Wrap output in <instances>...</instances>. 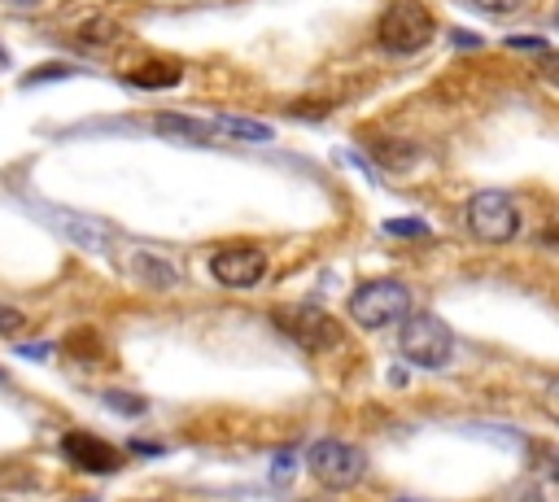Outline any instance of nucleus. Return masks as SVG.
I'll use <instances>...</instances> for the list:
<instances>
[{
	"instance_id": "nucleus-1",
	"label": "nucleus",
	"mask_w": 559,
	"mask_h": 502,
	"mask_svg": "<svg viewBox=\"0 0 559 502\" xmlns=\"http://www.w3.org/2000/svg\"><path fill=\"white\" fill-rule=\"evenodd\" d=\"M411 310H415V297L402 279H367L349 292V319L367 332H384L402 323Z\"/></svg>"
},
{
	"instance_id": "nucleus-2",
	"label": "nucleus",
	"mask_w": 559,
	"mask_h": 502,
	"mask_svg": "<svg viewBox=\"0 0 559 502\" xmlns=\"http://www.w3.org/2000/svg\"><path fill=\"white\" fill-rule=\"evenodd\" d=\"M397 354L419 371H441L454 358V332L437 314H428V310L415 314L411 310L402 319V332H397Z\"/></svg>"
},
{
	"instance_id": "nucleus-3",
	"label": "nucleus",
	"mask_w": 559,
	"mask_h": 502,
	"mask_svg": "<svg viewBox=\"0 0 559 502\" xmlns=\"http://www.w3.org/2000/svg\"><path fill=\"white\" fill-rule=\"evenodd\" d=\"M432 35H437V17H432V9L424 0H393L384 9L380 26H376L380 48L393 52V57H411V52L428 48Z\"/></svg>"
},
{
	"instance_id": "nucleus-4",
	"label": "nucleus",
	"mask_w": 559,
	"mask_h": 502,
	"mask_svg": "<svg viewBox=\"0 0 559 502\" xmlns=\"http://www.w3.org/2000/svg\"><path fill=\"white\" fill-rule=\"evenodd\" d=\"M306 467L310 476L323 485V489H354L362 485L367 476V454L349 441H336V437H319L310 450H306Z\"/></svg>"
},
{
	"instance_id": "nucleus-5",
	"label": "nucleus",
	"mask_w": 559,
	"mask_h": 502,
	"mask_svg": "<svg viewBox=\"0 0 559 502\" xmlns=\"http://www.w3.org/2000/svg\"><path fill=\"white\" fill-rule=\"evenodd\" d=\"M467 231H472L476 240H485V244H507V240H515V231H520V210H515V201H511L507 192H498V188L476 192V196L467 201Z\"/></svg>"
},
{
	"instance_id": "nucleus-6",
	"label": "nucleus",
	"mask_w": 559,
	"mask_h": 502,
	"mask_svg": "<svg viewBox=\"0 0 559 502\" xmlns=\"http://www.w3.org/2000/svg\"><path fill=\"white\" fill-rule=\"evenodd\" d=\"M271 323L288 340H297L301 349H332V345H341V323L328 310H319V306H280V310H271Z\"/></svg>"
},
{
	"instance_id": "nucleus-7",
	"label": "nucleus",
	"mask_w": 559,
	"mask_h": 502,
	"mask_svg": "<svg viewBox=\"0 0 559 502\" xmlns=\"http://www.w3.org/2000/svg\"><path fill=\"white\" fill-rule=\"evenodd\" d=\"M266 253L258 244H227L210 258V275L223 284V288H258L266 279Z\"/></svg>"
},
{
	"instance_id": "nucleus-8",
	"label": "nucleus",
	"mask_w": 559,
	"mask_h": 502,
	"mask_svg": "<svg viewBox=\"0 0 559 502\" xmlns=\"http://www.w3.org/2000/svg\"><path fill=\"white\" fill-rule=\"evenodd\" d=\"M61 454H66L79 471H96V476L118 471V463H122V454H118L109 441L92 437V432H66V437H61Z\"/></svg>"
},
{
	"instance_id": "nucleus-9",
	"label": "nucleus",
	"mask_w": 559,
	"mask_h": 502,
	"mask_svg": "<svg viewBox=\"0 0 559 502\" xmlns=\"http://www.w3.org/2000/svg\"><path fill=\"white\" fill-rule=\"evenodd\" d=\"M44 218H48L52 227H61V231H66L74 244H83V249H105L109 236H114L109 223L87 218V214H74V210H44Z\"/></svg>"
},
{
	"instance_id": "nucleus-10",
	"label": "nucleus",
	"mask_w": 559,
	"mask_h": 502,
	"mask_svg": "<svg viewBox=\"0 0 559 502\" xmlns=\"http://www.w3.org/2000/svg\"><path fill=\"white\" fill-rule=\"evenodd\" d=\"M131 275L140 284H148V288H175L179 284V266L170 258H162V253H148V249L131 253Z\"/></svg>"
},
{
	"instance_id": "nucleus-11",
	"label": "nucleus",
	"mask_w": 559,
	"mask_h": 502,
	"mask_svg": "<svg viewBox=\"0 0 559 502\" xmlns=\"http://www.w3.org/2000/svg\"><path fill=\"white\" fill-rule=\"evenodd\" d=\"M153 127H157L162 135H175V140H197V144L218 140L214 118H210V122H201V118H188V113H157V118H153Z\"/></svg>"
},
{
	"instance_id": "nucleus-12",
	"label": "nucleus",
	"mask_w": 559,
	"mask_h": 502,
	"mask_svg": "<svg viewBox=\"0 0 559 502\" xmlns=\"http://www.w3.org/2000/svg\"><path fill=\"white\" fill-rule=\"evenodd\" d=\"M118 39H122V31L114 22H83V31H79V44H87V48H105Z\"/></svg>"
},
{
	"instance_id": "nucleus-13",
	"label": "nucleus",
	"mask_w": 559,
	"mask_h": 502,
	"mask_svg": "<svg viewBox=\"0 0 559 502\" xmlns=\"http://www.w3.org/2000/svg\"><path fill=\"white\" fill-rule=\"evenodd\" d=\"M179 65H153V70H140V74H131V83H140V87H170V83H179Z\"/></svg>"
},
{
	"instance_id": "nucleus-14",
	"label": "nucleus",
	"mask_w": 559,
	"mask_h": 502,
	"mask_svg": "<svg viewBox=\"0 0 559 502\" xmlns=\"http://www.w3.org/2000/svg\"><path fill=\"white\" fill-rule=\"evenodd\" d=\"M384 236H397V240H424L428 227H424L419 218H389V223H384Z\"/></svg>"
},
{
	"instance_id": "nucleus-15",
	"label": "nucleus",
	"mask_w": 559,
	"mask_h": 502,
	"mask_svg": "<svg viewBox=\"0 0 559 502\" xmlns=\"http://www.w3.org/2000/svg\"><path fill=\"white\" fill-rule=\"evenodd\" d=\"M105 402L118 406V415H140V410H144V397H135V393H118V389H109Z\"/></svg>"
},
{
	"instance_id": "nucleus-16",
	"label": "nucleus",
	"mask_w": 559,
	"mask_h": 502,
	"mask_svg": "<svg viewBox=\"0 0 559 502\" xmlns=\"http://www.w3.org/2000/svg\"><path fill=\"white\" fill-rule=\"evenodd\" d=\"M463 4H472L476 13H489V17H502V13H515L524 0H463Z\"/></svg>"
},
{
	"instance_id": "nucleus-17",
	"label": "nucleus",
	"mask_w": 559,
	"mask_h": 502,
	"mask_svg": "<svg viewBox=\"0 0 559 502\" xmlns=\"http://www.w3.org/2000/svg\"><path fill=\"white\" fill-rule=\"evenodd\" d=\"M26 327V314L17 306H0V336H17Z\"/></svg>"
},
{
	"instance_id": "nucleus-18",
	"label": "nucleus",
	"mask_w": 559,
	"mask_h": 502,
	"mask_svg": "<svg viewBox=\"0 0 559 502\" xmlns=\"http://www.w3.org/2000/svg\"><path fill=\"white\" fill-rule=\"evenodd\" d=\"M542 410H546V415L559 423V375H555V380L542 389Z\"/></svg>"
},
{
	"instance_id": "nucleus-19",
	"label": "nucleus",
	"mask_w": 559,
	"mask_h": 502,
	"mask_svg": "<svg viewBox=\"0 0 559 502\" xmlns=\"http://www.w3.org/2000/svg\"><path fill=\"white\" fill-rule=\"evenodd\" d=\"M537 70L546 74V83H555V87H559V57H555V52H542V61H537Z\"/></svg>"
},
{
	"instance_id": "nucleus-20",
	"label": "nucleus",
	"mask_w": 559,
	"mask_h": 502,
	"mask_svg": "<svg viewBox=\"0 0 559 502\" xmlns=\"http://www.w3.org/2000/svg\"><path fill=\"white\" fill-rule=\"evenodd\" d=\"M507 48H524V52H546V44H542V39H533V35H511V39H507Z\"/></svg>"
},
{
	"instance_id": "nucleus-21",
	"label": "nucleus",
	"mask_w": 559,
	"mask_h": 502,
	"mask_svg": "<svg viewBox=\"0 0 559 502\" xmlns=\"http://www.w3.org/2000/svg\"><path fill=\"white\" fill-rule=\"evenodd\" d=\"M0 4H4V9H39L44 0H0Z\"/></svg>"
},
{
	"instance_id": "nucleus-22",
	"label": "nucleus",
	"mask_w": 559,
	"mask_h": 502,
	"mask_svg": "<svg viewBox=\"0 0 559 502\" xmlns=\"http://www.w3.org/2000/svg\"><path fill=\"white\" fill-rule=\"evenodd\" d=\"M4 61H9V57H4V48H0V70H4Z\"/></svg>"
},
{
	"instance_id": "nucleus-23",
	"label": "nucleus",
	"mask_w": 559,
	"mask_h": 502,
	"mask_svg": "<svg viewBox=\"0 0 559 502\" xmlns=\"http://www.w3.org/2000/svg\"><path fill=\"white\" fill-rule=\"evenodd\" d=\"M555 26H559V17H555Z\"/></svg>"
}]
</instances>
